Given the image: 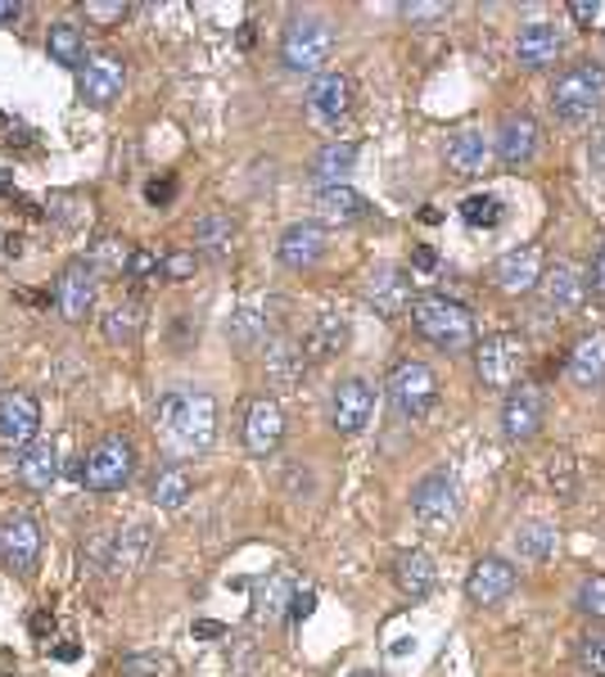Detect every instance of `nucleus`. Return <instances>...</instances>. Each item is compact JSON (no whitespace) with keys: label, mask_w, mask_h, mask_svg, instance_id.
Instances as JSON below:
<instances>
[{"label":"nucleus","mask_w":605,"mask_h":677,"mask_svg":"<svg viewBox=\"0 0 605 677\" xmlns=\"http://www.w3.org/2000/svg\"><path fill=\"white\" fill-rule=\"evenodd\" d=\"M159 434L168 438V447L177 456L204 452L218 438V402L209 393H194V388L168 393L159 402Z\"/></svg>","instance_id":"1"},{"label":"nucleus","mask_w":605,"mask_h":677,"mask_svg":"<svg viewBox=\"0 0 605 677\" xmlns=\"http://www.w3.org/2000/svg\"><path fill=\"white\" fill-rule=\"evenodd\" d=\"M412 325L421 338H430L443 353H465L475 344V316H470V307H461L456 299H443V294L412 299Z\"/></svg>","instance_id":"2"},{"label":"nucleus","mask_w":605,"mask_h":677,"mask_svg":"<svg viewBox=\"0 0 605 677\" xmlns=\"http://www.w3.org/2000/svg\"><path fill=\"white\" fill-rule=\"evenodd\" d=\"M552 109H556L561 122H574V127L592 122L605 109V68L592 63V59L569 63L552 87Z\"/></svg>","instance_id":"3"},{"label":"nucleus","mask_w":605,"mask_h":677,"mask_svg":"<svg viewBox=\"0 0 605 677\" xmlns=\"http://www.w3.org/2000/svg\"><path fill=\"white\" fill-rule=\"evenodd\" d=\"M389 402L402 421H425L438 406V375L425 362H397L389 375Z\"/></svg>","instance_id":"4"},{"label":"nucleus","mask_w":605,"mask_h":677,"mask_svg":"<svg viewBox=\"0 0 605 677\" xmlns=\"http://www.w3.org/2000/svg\"><path fill=\"white\" fill-rule=\"evenodd\" d=\"M131 474H137V447H131L122 434L100 438L82 461V484L91 493H118V488L131 484Z\"/></svg>","instance_id":"5"},{"label":"nucleus","mask_w":605,"mask_h":677,"mask_svg":"<svg viewBox=\"0 0 605 677\" xmlns=\"http://www.w3.org/2000/svg\"><path fill=\"white\" fill-rule=\"evenodd\" d=\"M475 366L484 388H515L524 366H528V348L520 334H488L484 344L475 348Z\"/></svg>","instance_id":"6"},{"label":"nucleus","mask_w":605,"mask_h":677,"mask_svg":"<svg viewBox=\"0 0 605 677\" xmlns=\"http://www.w3.org/2000/svg\"><path fill=\"white\" fill-rule=\"evenodd\" d=\"M456 506H461V488L447 469H434L412 488V511L425 528H452L456 524Z\"/></svg>","instance_id":"7"},{"label":"nucleus","mask_w":605,"mask_h":677,"mask_svg":"<svg viewBox=\"0 0 605 677\" xmlns=\"http://www.w3.org/2000/svg\"><path fill=\"white\" fill-rule=\"evenodd\" d=\"M330 54V28L321 19H294L281 37V59L290 73H316Z\"/></svg>","instance_id":"8"},{"label":"nucleus","mask_w":605,"mask_h":677,"mask_svg":"<svg viewBox=\"0 0 605 677\" xmlns=\"http://www.w3.org/2000/svg\"><path fill=\"white\" fill-rule=\"evenodd\" d=\"M95 285H100V276L91 271V262L87 257H78V262H69L59 271V281H54V312L63 316V321H87L91 316V307H95Z\"/></svg>","instance_id":"9"},{"label":"nucleus","mask_w":605,"mask_h":677,"mask_svg":"<svg viewBox=\"0 0 605 677\" xmlns=\"http://www.w3.org/2000/svg\"><path fill=\"white\" fill-rule=\"evenodd\" d=\"M122 82H127V63L118 54H91L78 68V95L91 109H109L122 95Z\"/></svg>","instance_id":"10"},{"label":"nucleus","mask_w":605,"mask_h":677,"mask_svg":"<svg viewBox=\"0 0 605 677\" xmlns=\"http://www.w3.org/2000/svg\"><path fill=\"white\" fill-rule=\"evenodd\" d=\"M375 416V388L366 380H344L330 393V425L334 434H362Z\"/></svg>","instance_id":"11"},{"label":"nucleus","mask_w":605,"mask_h":677,"mask_svg":"<svg viewBox=\"0 0 605 677\" xmlns=\"http://www.w3.org/2000/svg\"><path fill=\"white\" fill-rule=\"evenodd\" d=\"M37 430H41V406L32 393L23 388H10V393H0V443L23 452L37 443Z\"/></svg>","instance_id":"12"},{"label":"nucleus","mask_w":605,"mask_h":677,"mask_svg":"<svg viewBox=\"0 0 605 677\" xmlns=\"http://www.w3.org/2000/svg\"><path fill=\"white\" fill-rule=\"evenodd\" d=\"M543 416H547L543 388H537V384L511 388V397L502 406V434H506V443H528L537 430H543Z\"/></svg>","instance_id":"13"},{"label":"nucleus","mask_w":605,"mask_h":677,"mask_svg":"<svg viewBox=\"0 0 605 677\" xmlns=\"http://www.w3.org/2000/svg\"><path fill=\"white\" fill-rule=\"evenodd\" d=\"M37 556H41V528L32 515H10L6 524H0V560H6V569L14 574H32L37 569Z\"/></svg>","instance_id":"14"},{"label":"nucleus","mask_w":605,"mask_h":677,"mask_svg":"<svg viewBox=\"0 0 605 677\" xmlns=\"http://www.w3.org/2000/svg\"><path fill=\"white\" fill-rule=\"evenodd\" d=\"M537 281H543V249H533V244L502 253L493 266V285L502 294H533Z\"/></svg>","instance_id":"15"},{"label":"nucleus","mask_w":605,"mask_h":677,"mask_svg":"<svg viewBox=\"0 0 605 677\" xmlns=\"http://www.w3.org/2000/svg\"><path fill=\"white\" fill-rule=\"evenodd\" d=\"M537 290H543L547 312H556V316L578 312L583 299H587V281H583V271H578L574 262H552V266H547V276L537 281Z\"/></svg>","instance_id":"16"},{"label":"nucleus","mask_w":605,"mask_h":677,"mask_svg":"<svg viewBox=\"0 0 605 677\" xmlns=\"http://www.w3.org/2000/svg\"><path fill=\"white\" fill-rule=\"evenodd\" d=\"M366 303L384 316V321H397L402 312L412 307V276L402 266H380L371 271V281H366Z\"/></svg>","instance_id":"17"},{"label":"nucleus","mask_w":605,"mask_h":677,"mask_svg":"<svg viewBox=\"0 0 605 677\" xmlns=\"http://www.w3.org/2000/svg\"><path fill=\"white\" fill-rule=\"evenodd\" d=\"M285 438V416H281V406L272 397H258L249 406V416H244V447L253 456H272Z\"/></svg>","instance_id":"18"},{"label":"nucleus","mask_w":605,"mask_h":677,"mask_svg":"<svg viewBox=\"0 0 605 677\" xmlns=\"http://www.w3.org/2000/svg\"><path fill=\"white\" fill-rule=\"evenodd\" d=\"M150 552H154V528L131 524L118 537H109V560H104V569H113L118 578L122 574H141L150 565Z\"/></svg>","instance_id":"19"},{"label":"nucleus","mask_w":605,"mask_h":677,"mask_svg":"<svg viewBox=\"0 0 605 677\" xmlns=\"http://www.w3.org/2000/svg\"><path fill=\"white\" fill-rule=\"evenodd\" d=\"M353 109V82L344 73H321L307 91V113L316 122H340Z\"/></svg>","instance_id":"20"},{"label":"nucleus","mask_w":605,"mask_h":677,"mask_svg":"<svg viewBox=\"0 0 605 677\" xmlns=\"http://www.w3.org/2000/svg\"><path fill=\"white\" fill-rule=\"evenodd\" d=\"M511 592H515V569L506 560H497V556H484L475 569H470V578H465V596L475 600V605H497Z\"/></svg>","instance_id":"21"},{"label":"nucleus","mask_w":605,"mask_h":677,"mask_svg":"<svg viewBox=\"0 0 605 677\" xmlns=\"http://www.w3.org/2000/svg\"><path fill=\"white\" fill-rule=\"evenodd\" d=\"M565 375H569L578 388H601V384H605V330L583 334L578 344L569 348Z\"/></svg>","instance_id":"22"},{"label":"nucleus","mask_w":605,"mask_h":677,"mask_svg":"<svg viewBox=\"0 0 605 677\" xmlns=\"http://www.w3.org/2000/svg\"><path fill=\"white\" fill-rule=\"evenodd\" d=\"M276 253H281V262H285L290 271H307V266H316V262L325 257V231H321L316 222H294V226L281 235Z\"/></svg>","instance_id":"23"},{"label":"nucleus","mask_w":605,"mask_h":677,"mask_svg":"<svg viewBox=\"0 0 605 677\" xmlns=\"http://www.w3.org/2000/svg\"><path fill=\"white\" fill-rule=\"evenodd\" d=\"M533 154H537V122L528 113H511L497 131V159L506 168H524L533 163Z\"/></svg>","instance_id":"24"},{"label":"nucleus","mask_w":605,"mask_h":677,"mask_svg":"<svg viewBox=\"0 0 605 677\" xmlns=\"http://www.w3.org/2000/svg\"><path fill=\"white\" fill-rule=\"evenodd\" d=\"M307 366L312 362H307V353H303L299 338H272V344H266V380H272L276 388L303 384Z\"/></svg>","instance_id":"25"},{"label":"nucleus","mask_w":605,"mask_h":677,"mask_svg":"<svg viewBox=\"0 0 605 677\" xmlns=\"http://www.w3.org/2000/svg\"><path fill=\"white\" fill-rule=\"evenodd\" d=\"M316 218H321V222H340V226H349V222L371 218V203H366V194H357L353 185H321V190H316Z\"/></svg>","instance_id":"26"},{"label":"nucleus","mask_w":605,"mask_h":677,"mask_svg":"<svg viewBox=\"0 0 605 677\" xmlns=\"http://www.w3.org/2000/svg\"><path fill=\"white\" fill-rule=\"evenodd\" d=\"M349 344V321L340 312H321L312 321V330L303 334V353L307 362H330V357H340Z\"/></svg>","instance_id":"27"},{"label":"nucleus","mask_w":605,"mask_h":677,"mask_svg":"<svg viewBox=\"0 0 605 677\" xmlns=\"http://www.w3.org/2000/svg\"><path fill=\"white\" fill-rule=\"evenodd\" d=\"M240 244V226L226 213H204L194 222V253H204L213 262H226Z\"/></svg>","instance_id":"28"},{"label":"nucleus","mask_w":605,"mask_h":677,"mask_svg":"<svg viewBox=\"0 0 605 677\" xmlns=\"http://www.w3.org/2000/svg\"><path fill=\"white\" fill-rule=\"evenodd\" d=\"M488 159H493V145H488L484 131L465 127V131L452 135V145H447V168H452L456 176H480V172L488 168Z\"/></svg>","instance_id":"29"},{"label":"nucleus","mask_w":605,"mask_h":677,"mask_svg":"<svg viewBox=\"0 0 605 677\" xmlns=\"http://www.w3.org/2000/svg\"><path fill=\"white\" fill-rule=\"evenodd\" d=\"M561 50H565V41L552 23H528L515 41V54H520L524 68H552L561 59Z\"/></svg>","instance_id":"30"},{"label":"nucleus","mask_w":605,"mask_h":677,"mask_svg":"<svg viewBox=\"0 0 605 677\" xmlns=\"http://www.w3.org/2000/svg\"><path fill=\"white\" fill-rule=\"evenodd\" d=\"M54 479H59V452H54V443L37 438L32 447L19 452V484H23V488L46 493Z\"/></svg>","instance_id":"31"},{"label":"nucleus","mask_w":605,"mask_h":677,"mask_svg":"<svg viewBox=\"0 0 605 677\" xmlns=\"http://www.w3.org/2000/svg\"><path fill=\"white\" fill-rule=\"evenodd\" d=\"M393 578H397L402 596L425 600V596L434 592V583H438V569H434V560H430L425 552H407V556L393 560Z\"/></svg>","instance_id":"32"},{"label":"nucleus","mask_w":605,"mask_h":677,"mask_svg":"<svg viewBox=\"0 0 605 677\" xmlns=\"http://www.w3.org/2000/svg\"><path fill=\"white\" fill-rule=\"evenodd\" d=\"M100 330H104V338H109L113 348L137 344L141 330H145V307H141L137 299H127V303H118V307H109V312H104Z\"/></svg>","instance_id":"33"},{"label":"nucleus","mask_w":605,"mask_h":677,"mask_svg":"<svg viewBox=\"0 0 605 677\" xmlns=\"http://www.w3.org/2000/svg\"><path fill=\"white\" fill-rule=\"evenodd\" d=\"M226 338L240 348V353H258V348H266L272 344V334H266V312H258V307H240L231 321H226Z\"/></svg>","instance_id":"34"},{"label":"nucleus","mask_w":605,"mask_h":677,"mask_svg":"<svg viewBox=\"0 0 605 677\" xmlns=\"http://www.w3.org/2000/svg\"><path fill=\"white\" fill-rule=\"evenodd\" d=\"M353 163H357V145L353 141H330L316 159H312V176L316 181H325V185H344V176L353 172Z\"/></svg>","instance_id":"35"},{"label":"nucleus","mask_w":605,"mask_h":677,"mask_svg":"<svg viewBox=\"0 0 605 677\" xmlns=\"http://www.w3.org/2000/svg\"><path fill=\"white\" fill-rule=\"evenodd\" d=\"M46 50H50V59L63 63V68H82V63H87V37H82L78 23H54L50 37H46Z\"/></svg>","instance_id":"36"},{"label":"nucleus","mask_w":605,"mask_h":677,"mask_svg":"<svg viewBox=\"0 0 605 677\" xmlns=\"http://www.w3.org/2000/svg\"><path fill=\"white\" fill-rule=\"evenodd\" d=\"M556 552V528L552 524H543V519H533V524H520L515 528V556L520 560H547Z\"/></svg>","instance_id":"37"},{"label":"nucleus","mask_w":605,"mask_h":677,"mask_svg":"<svg viewBox=\"0 0 605 677\" xmlns=\"http://www.w3.org/2000/svg\"><path fill=\"white\" fill-rule=\"evenodd\" d=\"M127 257H131V249L118 235H100L91 244V253H87V262H91L95 276H127Z\"/></svg>","instance_id":"38"},{"label":"nucleus","mask_w":605,"mask_h":677,"mask_svg":"<svg viewBox=\"0 0 605 677\" xmlns=\"http://www.w3.org/2000/svg\"><path fill=\"white\" fill-rule=\"evenodd\" d=\"M190 488H194V479H190V469H181V465H168L159 479H154V506H163V511H177V506H185V497H190Z\"/></svg>","instance_id":"39"},{"label":"nucleus","mask_w":605,"mask_h":677,"mask_svg":"<svg viewBox=\"0 0 605 677\" xmlns=\"http://www.w3.org/2000/svg\"><path fill=\"white\" fill-rule=\"evenodd\" d=\"M290 600H294V587H290V578L285 574H272L262 587H258V615H266V619H281L285 609H290Z\"/></svg>","instance_id":"40"},{"label":"nucleus","mask_w":605,"mask_h":677,"mask_svg":"<svg viewBox=\"0 0 605 677\" xmlns=\"http://www.w3.org/2000/svg\"><path fill=\"white\" fill-rule=\"evenodd\" d=\"M502 199H493V194H470L465 203H461V222L465 226H484V231H493V226H502Z\"/></svg>","instance_id":"41"},{"label":"nucleus","mask_w":605,"mask_h":677,"mask_svg":"<svg viewBox=\"0 0 605 677\" xmlns=\"http://www.w3.org/2000/svg\"><path fill=\"white\" fill-rule=\"evenodd\" d=\"M118 677H177V659L172 655H159V650H150V655H127L118 664Z\"/></svg>","instance_id":"42"},{"label":"nucleus","mask_w":605,"mask_h":677,"mask_svg":"<svg viewBox=\"0 0 605 677\" xmlns=\"http://www.w3.org/2000/svg\"><path fill=\"white\" fill-rule=\"evenodd\" d=\"M547 484L556 488V497H574V488H578V465H574V456L569 452H552L547 456Z\"/></svg>","instance_id":"43"},{"label":"nucleus","mask_w":605,"mask_h":677,"mask_svg":"<svg viewBox=\"0 0 605 677\" xmlns=\"http://www.w3.org/2000/svg\"><path fill=\"white\" fill-rule=\"evenodd\" d=\"M194 271H199V253H190V249H172L159 257V281H168V285L194 281Z\"/></svg>","instance_id":"44"},{"label":"nucleus","mask_w":605,"mask_h":677,"mask_svg":"<svg viewBox=\"0 0 605 677\" xmlns=\"http://www.w3.org/2000/svg\"><path fill=\"white\" fill-rule=\"evenodd\" d=\"M46 213H50L59 226H82L91 209H87V199H82V194H50Z\"/></svg>","instance_id":"45"},{"label":"nucleus","mask_w":605,"mask_h":677,"mask_svg":"<svg viewBox=\"0 0 605 677\" xmlns=\"http://www.w3.org/2000/svg\"><path fill=\"white\" fill-rule=\"evenodd\" d=\"M578 668H583L587 677H605V633L578 637Z\"/></svg>","instance_id":"46"},{"label":"nucleus","mask_w":605,"mask_h":677,"mask_svg":"<svg viewBox=\"0 0 605 677\" xmlns=\"http://www.w3.org/2000/svg\"><path fill=\"white\" fill-rule=\"evenodd\" d=\"M578 609L587 619H605V574H592L578 583Z\"/></svg>","instance_id":"47"},{"label":"nucleus","mask_w":605,"mask_h":677,"mask_svg":"<svg viewBox=\"0 0 605 677\" xmlns=\"http://www.w3.org/2000/svg\"><path fill=\"white\" fill-rule=\"evenodd\" d=\"M82 14H87L95 28H118V23L131 14V6H122V0H118V6H104V0H87Z\"/></svg>","instance_id":"48"},{"label":"nucleus","mask_w":605,"mask_h":677,"mask_svg":"<svg viewBox=\"0 0 605 677\" xmlns=\"http://www.w3.org/2000/svg\"><path fill=\"white\" fill-rule=\"evenodd\" d=\"M127 276H131V281H159V253H150V249H131V257H127Z\"/></svg>","instance_id":"49"},{"label":"nucleus","mask_w":605,"mask_h":677,"mask_svg":"<svg viewBox=\"0 0 605 677\" xmlns=\"http://www.w3.org/2000/svg\"><path fill=\"white\" fill-rule=\"evenodd\" d=\"M452 6H402V19L412 28H434V23H447Z\"/></svg>","instance_id":"50"},{"label":"nucleus","mask_w":605,"mask_h":677,"mask_svg":"<svg viewBox=\"0 0 605 677\" xmlns=\"http://www.w3.org/2000/svg\"><path fill=\"white\" fill-rule=\"evenodd\" d=\"M316 609V592L312 587H303V592H294V600H290V624H303L307 615Z\"/></svg>","instance_id":"51"},{"label":"nucleus","mask_w":605,"mask_h":677,"mask_svg":"<svg viewBox=\"0 0 605 677\" xmlns=\"http://www.w3.org/2000/svg\"><path fill=\"white\" fill-rule=\"evenodd\" d=\"M172 194H177V181H150V185H145V199L154 203V209L172 203Z\"/></svg>","instance_id":"52"},{"label":"nucleus","mask_w":605,"mask_h":677,"mask_svg":"<svg viewBox=\"0 0 605 677\" xmlns=\"http://www.w3.org/2000/svg\"><path fill=\"white\" fill-rule=\"evenodd\" d=\"M596 14H601V10H596V6H587V0H574V6H569V19H574L583 32L596 23Z\"/></svg>","instance_id":"53"},{"label":"nucleus","mask_w":605,"mask_h":677,"mask_svg":"<svg viewBox=\"0 0 605 677\" xmlns=\"http://www.w3.org/2000/svg\"><path fill=\"white\" fill-rule=\"evenodd\" d=\"M587 154H592V168H605V127L592 135V145H587Z\"/></svg>","instance_id":"54"},{"label":"nucleus","mask_w":605,"mask_h":677,"mask_svg":"<svg viewBox=\"0 0 605 677\" xmlns=\"http://www.w3.org/2000/svg\"><path fill=\"white\" fill-rule=\"evenodd\" d=\"M592 290L605 299V249L596 253V262H592Z\"/></svg>","instance_id":"55"},{"label":"nucleus","mask_w":605,"mask_h":677,"mask_svg":"<svg viewBox=\"0 0 605 677\" xmlns=\"http://www.w3.org/2000/svg\"><path fill=\"white\" fill-rule=\"evenodd\" d=\"M23 244H28L23 235H6V240H0V253H6V257L14 262V257H23Z\"/></svg>","instance_id":"56"},{"label":"nucleus","mask_w":605,"mask_h":677,"mask_svg":"<svg viewBox=\"0 0 605 677\" xmlns=\"http://www.w3.org/2000/svg\"><path fill=\"white\" fill-rule=\"evenodd\" d=\"M412 266H421V271H434V266H438V257H434V249H425V244H421V249L412 253Z\"/></svg>","instance_id":"57"},{"label":"nucleus","mask_w":605,"mask_h":677,"mask_svg":"<svg viewBox=\"0 0 605 677\" xmlns=\"http://www.w3.org/2000/svg\"><path fill=\"white\" fill-rule=\"evenodd\" d=\"M194 637H226V628L213 624V619H204V624H194Z\"/></svg>","instance_id":"58"},{"label":"nucleus","mask_w":605,"mask_h":677,"mask_svg":"<svg viewBox=\"0 0 605 677\" xmlns=\"http://www.w3.org/2000/svg\"><path fill=\"white\" fill-rule=\"evenodd\" d=\"M32 633H37V637H50V633H54V619H50V615H37V619H32Z\"/></svg>","instance_id":"59"},{"label":"nucleus","mask_w":605,"mask_h":677,"mask_svg":"<svg viewBox=\"0 0 605 677\" xmlns=\"http://www.w3.org/2000/svg\"><path fill=\"white\" fill-rule=\"evenodd\" d=\"M19 14H23V6H0V23H19Z\"/></svg>","instance_id":"60"},{"label":"nucleus","mask_w":605,"mask_h":677,"mask_svg":"<svg viewBox=\"0 0 605 677\" xmlns=\"http://www.w3.org/2000/svg\"><path fill=\"white\" fill-rule=\"evenodd\" d=\"M78 655H82V650H78V646H59V650H54V659H63V664H73V659H78Z\"/></svg>","instance_id":"61"},{"label":"nucleus","mask_w":605,"mask_h":677,"mask_svg":"<svg viewBox=\"0 0 605 677\" xmlns=\"http://www.w3.org/2000/svg\"><path fill=\"white\" fill-rule=\"evenodd\" d=\"M0 194H14V172H0Z\"/></svg>","instance_id":"62"},{"label":"nucleus","mask_w":605,"mask_h":677,"mask_svg":"<svg viewBox=\"0 0 605 677\" xmlns=\"http://www.w3.org/2000/svg\"><path fill=\"white\" fill-rule=\"evenodd\" d=\"M353 677H380V673H371V668H362V673H353Z\"/></svg>","instance_id":"63"},{"label":"nucleus","mask_w":605,"mask_h":677,"mask_svg":"<svg viewBox=\"0 0 605 677\" xmlns=\"http://www.w3.org/2000/svg\"><path fill=\"white\" fill-rule=\"evenodd\" d=\"M0 240H6V235H0Z\"/></svg>","instance_id":"64"}]
</instances>
